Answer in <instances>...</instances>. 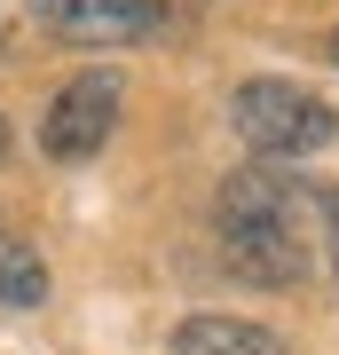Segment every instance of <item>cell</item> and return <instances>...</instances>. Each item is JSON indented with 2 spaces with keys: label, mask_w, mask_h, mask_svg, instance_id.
<instances>
[{
  "label": "cell",
  "mask_w": 339,
  "mask_h": 355,
  "mask_svg": "<svg viewBox=\"0 0 339 355\" xmlns=\"http://www.w3.org/2000/svg\"><path fill=\"white\" fill-rule=\"evenodd\" d=\"M308 190H292L277 174H229L221 182V261L245 284H300L308 277Z\"/></svg>",
  "instance_id": "1"
},
{
  "label": "cell",
  "mask_w": 339,
  "mask_h": 355,
  "mask_svg": "<svg viewBox=\"0 0 339 355\" xmlns=\"http://www.w3.org/2000/svg\"><path fill=\"white\" fill-rule=\"evenodd\" d=\"M229 119H237L245 150H261V158H308L339 135V111L315 87H292V79H245L229 95Z\"/></svg>",
  "instance_id": "2"
},
{
  "label": "cell",
  "mask_w": 339,
  "mask_h": 355,
  "mask_svg": "<svg viewBox=\"0 0 339 355\" xmlns=\"http://www.w3.org/2000/svg\"><path fill=\"white\" fill-rule=\"evenodd\" d=\"M111 119H119V79L111 71H79V79L55 87L48 119H40V150L48 158H95Z\"/></svg>",
  "instance_id": "3"
},
{
  "label": "cell",
  "mask_w": 339,
  "mask_h": 355,
  "mask_svg": "<svg viewBox=\"0 0 339 355\" xmlns=\"http://www.w3.org/2000/svg\"><path fill=\"white\" fill-rule=\"evenodd\" d=\"M32 16L79 48H126V40L158 32V0H32Z\"/></svg>",
  "instance_id": "4"
},
{
  "label": "cell",
  "mask_w": 339,
  "mask_h": 355,
  "mask_svg": "<svg viewBox=\"0 0 339 355\" xmlns=\"http://www.w3.org/2000/svg\"><path fill=\"white\" fill-rule=\"evenodd\" d=\"M174 355H292V347L245 316H189L174 331Z\"/></svg>",
  "instance_id": "5"
},
{
  "label": "cell",
  "mask_w": 339,
  "mask_h": 355,
  "mask_svg": "<svg viewBox=\"0 0 339 355\" xmlns=\"http://www.w3.org/2000/svg\"><path fill=\"white\" fill-rule=\"evenodd\" d=\"M40 300H48V261L32 245L0 237V308H40Z\"/></svg>",
  "instance_id": "6"
},
{
  "label": "cell",
  "mask_w": 339,
  "mask_h": 355,
  "mask_svg": "<svg viewBox=\"0 0 339 355\" xmlns=\"http://www.w3.org/2000/svg\"><path fill=\"white\" fill-rule=\"evenodd\" d=\"M315 221H324V253H331V268H339V190H315V205H308Z\"/></svg>",
  "instance_id": "7"
},
{
  "label": "cell",
  "mask_w": 339,
  "mask_h": 355,
  "mask_svg": "<svg viewBox=\"0 0 339 355\" xmlns=\"http://www.w3.org/2000/svg\"><path fill=\"white\" fill-rule=\"evenodd\" d=\"M0 158H8V119H0Z\"/></svg>",
  "instance_id": "8"
},
{
  "label": "cell",
  "mask_w": 339,
  "mask_h": 355,
  "mask_svg": "<svg viewBox=\"0 0 339 355\" xmlns=\"http://www.w3.org/2000/svg\"><path fill=\"white\" fill-rule=\"evenodd\" d=\"M331 64H339V32H331Z\"/></svg>",
  "instance_id": "9"
}]
</instances>
